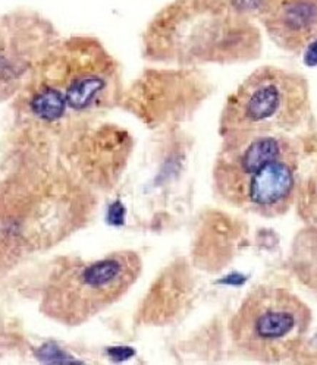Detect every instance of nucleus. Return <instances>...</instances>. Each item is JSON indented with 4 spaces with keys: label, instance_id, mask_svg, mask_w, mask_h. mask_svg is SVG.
<instances>
[{
    "label": "nucleus",
    "instance_id": "3",
    "mask_svg": "<svg viewBox=\"0 0 317 365\" xmlns=\"http://www.w3.org/2000/svg\"><path fill=\"white\" fill-rule=\"evenodd\" d=\"M247 0H173L143 36L146 59L168 66L238 63L256 59L261 34Z\"/></svg>",
    "mask_w": 317,
    "mask_h": 365
},
{
    "label": "nucleus",
    "instance_id": "4",
    "mask_svg": "<svg viewBox=\"0 0 317 365\" xmlns=\"http://www.w3.org/2000/svg\"><path fill=\"white\" fill-rule=\"evenodd\" d=\"M213 190L228 205L263 219L283 216L296 204L300 148L288 134L236 133L221 137Z\"/></svg>",
    "mask_w": 317,
    "mask_h": 365
},
{
    "label": "nucleus",
    "instance_id": "6",
    "mask_svg": "<svg viewBox=\"0 0 317 365\" xmlns=\"http://www.w3.org/2000/svg\"><path fill=\"white\" fill-rule=\"evenodd\" d=\"M310 309L294 294L276 286H256L229 320L235 351L263 364L294 358L310 326Z\"/></svg>",
    "mask_w": 317,
    "mask_h": 365
},
{
    "label": "nucleus",
    "instance_id": "8",
    "mask_svg": "<svg viewBox=\"0 0 317 365\" xmlns=\"http://www.w3.org/2000/svg\"><path fill=\"white\" fill-rule=\"evenodd\" d=\"M208 93V81L197 68H153L125 88L121 108L147 128H166L191 118Z\"/></svg>",
    "mask_w": 317,
    "mask_h": 365
},
{
    "label": "nucleus",
    "instance_id": "2",
    "mask_svg": "<svg viewBox=\"0 0 317 365\" xmlns=\"http://www.w3.org/2000/svg\"><path fill=\"white\" fill-rule=\"evenodd\" d=\"M97 197L58 151L12 148L0 179V264L14 267L87 227Z\"/></svg>",
    "mask_w": 317,
    "mask_h": 365
},
{
    "label": "nucleus",
    "instance_id": "11",
    "mask_svg": "<svg viewBox=\"0 0 317 365\" xmlns=\"http://www.w3.org/2000/svg\"><path fill=\"white\" fill-rule=\"evenodd\" d=\"M254 15L285 50H300L317 38V0H253Z\"/></svg>",
    "mask_w": 317,
    "mask_h": 365
},
{
    "label": "nucleus",
    "instance_id": "1",
    "mask_svg": "<svg viewBox=\"0 0 317 365\" xmlns=\"http://www.w3.org/2000/svg\"><path fill=\"white\" fill-rule=\"evenodd\" d=\"M121 65L93 36L58 43L12 100V147L61 148L79 131L121 106Z\"/></svg>",
    "mask_w": 317,
    "mask_h": 365
},
{
    "label": "nucleus",
    "instance_id": "10",
    "mask_svg": "<svg viewBox=\"0 0 317 365\" xmlns=\"http://www.w3.org/2000/svg\"><path fill=\"white\" fill-rule=\"evenodd\" d=\"M134 140L125 128L96 122L59 151L66 166L97 194L111 191L125 172Z\"/></svg>",
    "mask_w": 317,
    "mask_h": 365
},
{
    "label": "nucleus",
    "instance_id": "7",
    "mask_svg": "<svg viewBox=\"0 0 317 365\" xmlns=\"http://www.w3.org/2000/svg\"><path fill=\"white\" fill-rule=\"evenodd\" d=\"M308 113V90L297 73L261 66L253 71L226 98L219 135L236 133L289 134Z\"/></svg>",
    "mask_w": 317,
    "mask_h": 365
},
{
    "label": "nucleus",
    "instance_id": "13",
    "mask_svg": "<svg viewBox=\"0 0 317 365\" xmlns=\"http://www.w3.org/2000/svg\"><path fill=\"white\" fill-rule=\"evenodd\" d=\"M296 205L301 220L313 229H317V163L308 176L298 184Z\"/></svg>",
    "mask_w": 317,
    "mask_h": 365
},
{
    "label": "nucleus",
    "instance_id": "14",
    "mask_svg": "<svg viewBox=\"0 0 317 365\" xmlns=\"http://www.w3.org/2000/svg\"><path fill=\"white\" fill-rule=\"evenodd\" d=\"M306 59H307V62H308V63H311V65L317 63V40H314V41L308 46Z\"/></svg>",
    "mask_w": 317,
    "mask_h": 365
},
{
    "label": "nucleus",
    "instance_id": "12",
    "mask_svg": "<svg viewBox=\"0 0 317 365\" xmlns=\"http://www.w3.org/2000/svg\"><path fill=\"white\" fill-rule=\"evenodd\" d=\"M193 277L185 263H172L151 284L139 309L147 326H163L176 320L191 301Z\"/></svg>",
    "mask_w": 317,
    "mask_h": 365
},
{
    "label": "nucleus",
    "instance_id": "9",
    "mask_svg": "<svg viewBox=\"0 0 317 365\" xmlns=\"http://www.w3.org/2000/svg\"><path fill=\"white\" fill-rule=\"evenodd\" d=\"M62 40L44 15L19 9L0 16V103L12 101Z\"/></svg>",
    "mask_w": 317,
    "mask_h": 365
},
{
    "label": "nucleus",
    "instance_id": "5",
    "mask_svg": "<svg viewBox=\"0 0 317 365\" xmlns=\"http://www.w3.org/2000/svg\"><path fill=\"white\" fill-rule=\"evenodd\" d=\"M143 273V259L131 250L97 258H65L49 274L40 311L66 327L89 323L119 302Z\"/></svg>",
    "mask_w": 317,
    "mask_h": 365
}]
</instances>
